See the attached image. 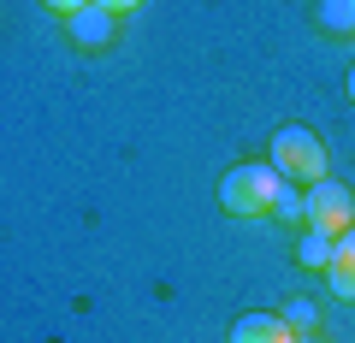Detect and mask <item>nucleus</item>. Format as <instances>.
<instances>
[{"mask_svg": "<svg viewBox=\"0 0 355 343\" xmlns=\"http://www.w3.org/2000/svg\"><path fill=\"white\" fill-rule=\"evenodd\" d=\"M95 6H107V12H113V18H125V12H137L142 0H95Z\"/></svg>", "mask_w": 355, "mask_h": 343, "instance_id": "11", "label": "nucleus"}, {"mask_svg": "<svg viewBox=\"0 0 355 343\" xmlns=\"http://www.w3.org/2000/svg\"><path fill=\"white\" fill-rule=\"evenodd\" d=\"M302 225L320 231V237H343V231L355 225V195H349V184H338V178L308 184V190H302Z\"/></svg>", "mask_w": 355, "mask_h": 343, "instance_id": "3", "label": "nucleus"}, {"mask_svg": "<svg viewBox=\"0 0 355 343\" xmlns=\"http://www.w3.org/2000/svg\"><path fill=\"white\" fill-rule=\"evenodd\" d=\"M279 195H284V178L272 172V160H243L219 178V207L231 219H266L279 207Z\"/></svg>", "mask_w": 355, "mask_h": 343, "instance_id": "1", "label": "nucleus"}, {"mask_svg": "<svg viewBox=\"0 0 355 343\" xmlns=\"http://www.w3.org/2000/svg\"><path fill=\"white\" fill-rule=\"evenodd\" d=\"M42 6H48V12H60V18H71L77 6H89V0H42Z\"/></svg>", "mask_w": 355, "mask_h": 343, "instance_id": "12", "label": "nucleus"}, {"mask_svg": "<svg viewBox=\"0 0 355 343\" xmlns=\"http://www.w3.org/2000/svg\"><path fill=\"white\" fill-rule=\"evenodd\" d=\"M320 30H331V36H355V0H320Z\"/></svg>", "mask_w": 355, "mask_h": 343, "instance_id": "7", "label": "nucleus"}, {"mask_svg": "<svg viewBox=\"0 0 355 343\" xmlns=\"http://www.w3.org/2000/svg\"><path fill=\"white\" fill-rule=\"evenodd\" d=\"M272 172L284 184H302L308 190V184L331 178V154L308 125H284V130H272Z\"/></svg>", "mask_w": 355, "mask_h": 343, "instance_id": "2", "label": "nucleus"}, {"mask_svg": "<svg viewBox=\"0 0 355 343\" xmlns=\"http://www.w3.org/2000/svg\"><path fill=\"white\" fill-rule=\"evenodd\" d=\"M272 213H279V225H302V190H296V184H284V195H279V207H272Z\"/></svg>", "mask_w": 355, "mask_h": 343, "instance_id": "10", "label": "nucleus"}, {"mask_svg": "<svg viewBox=\"0 0 355 343\" xmlns=\"http://www.w3.org/2000/svg\"><path fill=\"white\" fill-rule=\"evenodd\" d=\"M296 331L284 326V314H243L231 326V343H291Z\"/></svg>", "mask_w": 355, "mask_h": 343, "instance_id": "6", "label": "nucleus"}, {"mask_svg": "<svg viewBox=\"0 0 355 343\" xmlns=\"http://www.w3.org/2000/svg\"><path fill=\"white\" fill-rule=\"evenodd\" d=\"M296 254H302V267H326V261H331V237H320V231H308V237H302V249H296Z\"/></svg>", "mask_w": 355, "mask_h": 343, "instance_id": "9", "label": "nucleus"}, {"mask_svg": "<svg viewBox=\"0 0 355 343\" xmlns=\"http://www.w3.org/2000/svg\"><path fill=\"white\" fill-rule=\"evenodd\" d=\"M326 284L343 296V302H355V225L343 231V237H331V261H326Z\"/></svg>", "mask_w": 355, "mask_h": 343, "instance_id": "5", "label": "nucleus"}, {"mask_svg": "<svg viewBox=\"0 0 355 343\" xmlns=\"http://www.w3.org/2000/svg\"><path fill=\"white\" fill-rule=\"evenodd\" d=\"M65 30H71L77 48H107V42H113V30H119V18L107 12V6H95V0H89V6H77V12L65 18Z\"/></svg>", "mask_w": 355, "mask_h": 343, "instance_id": "4", "label": "nucleus"}, {"mask_svg": "<svg viewBox=\"0 0 355 343\" xmlns=\"http://www.w3.org/2000/svg\"><path fill=\"white\" fill-rule=\"evenodd\" d=\"M279 314H284V326H291L296 337H302V331H320V308L308 302V296H296V302H284Z\"/></svg>", "mask_w": 355, "mask_h": 343, "instance_id": "8", "label": "nucleus"}, {"mask_svg": "<svg viewBox=\"0 0 355 343\" xmlns=\"http://www.w3.org/2000/svg\"><path fill=\"white\" fill-rule=\"evenodd\" d=\"M291 343H326V337H320V331H302V337H291Z\"/></svg>", "mask_w": 355, "mask_h": 343, "instance_id": "13", "label": "nucleus"}, {"mask_svg": "<svg viewBox=\"0 0 355 343\" xmlns=\"http://www.w3.org/2000/svg\"><path fill=\"white\" fill-rule=\"evenodd\" d=\"M349 101H355V65H349Z\"/></svg>", "mask_w": 355, "mask_h": 343, "instance_id": "14", "label": "nucleus"}]
</instances>
